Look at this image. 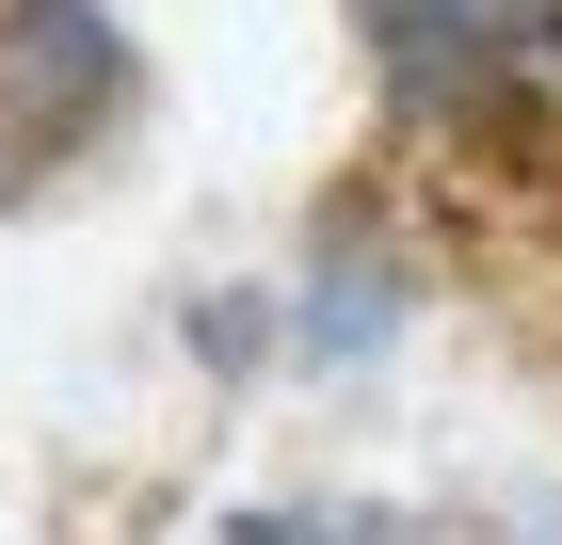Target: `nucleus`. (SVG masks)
Returning <instances> with one entry per match:
<instances>
[{
    "mask_svg": "<svg viewBox=\"0 0 562 545\" xmlns=\"http://www.w3.org/2000/svg\"><path fill=\"white\" fill-rule=\"evenodd\" d=\"M370 96L434 145L562 128V0H353Z\"/></svg>",
    "mask_w": 562,
    "mask_h": 545,
    "instance_id": "nucleus-1",
    "label": "nucleus"
},
{
    "mask_svg": "<svg viewBox=\"0 0 562 545\" xmlns=\"http://www.w3.org/2000/svg\"><path fill=\"white\" fill-rule=\"evenodd\" d=\"M130 113V33L97 0H0V161L48 177Z\"/></svg>",
    "mask_w": 562,
    "mask_h": 545,
    "instance_id": "nucleus-2",
    "label": "nucleus"
},
{
    "mask_svg": "<svg viewBox=\"0 0 562 545\" xmlns=\"http://www.w3.org/2000/svg\"><path fill=\"white\" fill-rule=\"evenodd\" d=\"M225 545H418L402 513H370V498H290V513H241Z\"/></svg>",
    "mask_w": 562,
    "mask_h": 545,
    "instance_id": "nucleus-4",
    "label": "nucleus"
},
{
    "mask_svg": "<svg viewBox=\"0 0 562 545\" xmlns=\"http://www.w3.org/2000/svg\"><path fill=\"white\" fill-rule=\"evenodd\" d=\"M402 321H418V257H402L370 209H338L322 241H305L290 353H305V370H370V353H402Z\"/></svg>",
    "mask_w": 562,
    "mask_h": 545,
    "instance_id": "nucleus-3",
    "label": "nucleus"
}]
</instances>
